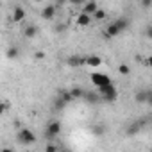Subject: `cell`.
Wrapping results in <instances>:
<instances>
[{"mask_svg":"<svg viewBox=\"0 0 152 152\" xmlns=\"http://www.w3.org/2000/svg\"><path fill=\"white\" fill-rule=\"evenodd\" d=\"M127 27H129V20H127V18H118V20H115L113 23H109V25L106 27L104 36H106V38H115V36L122 34Z\"/></svg>","mask_w":152,"mask_h":152,"instance_id":"6da1fadb","label":"cell"},{"mask_svg":"<svg viewBox=\"0 0 152 152\" xmlns=\"http://www.w3.org/2000/svg\"><path fill=\"white\" fill-rule=\"evenodd\" d=\"M99 91H100V99H104L106 102H115V100L118 99L116 88H115L113 84H109V86H104V88H99Z\"/></svg>","mask_w":152,"mask_h":152,"instance_id":"7a4b0ae2","label":"cell"},{"mask_svg":"<svg viewBox=\"0 0 152 152\" xmlns=\"http://www.w3.org/2000/svg\"><path fill=\"white\" fill-rule=\"evenodd\" d=\"M147 124H148V118H145V116H143V118H140V120H134V122L127 127V131H125V132H127L129 136H134V134H138L140 131H143V129L147 127Z\"/></svg>","mask_w":152,"mask_h":152,"instance_id":"3957f363","label":"cell"},{"mask_svg":"<svg viewBox=\"0 0 152 152\" xmlns=\"http://www.w3.org/2000/svg\"><path fill=\"white\" fill-rule=\"evenodd\" d=\"M18 140H20V143H23V145H32V143H36V134H34L31 129L23 127V129H20V132H18Z\"/></svg>","mask_w":152,"mask_h":152,"instance_id":"277c9868","label":"cell"},{"mask_svg":"<svg viewBox=\"0 0 152 152\" xmlns=\"http://www.w3.org/2000/svg\"><path fill=\"white\" fill-rule=\"evenodd\" d=\"M91 83H93L97 88H104V86H109V84H113V81L107 77V75H104V73H99V72L91 73Z\"/></svg>","mask_w":152,"mask_h":152,"instance_id":"5b68a950","label":"cell"},{"mask_svg":"<svg viewBox=\"0 0 152 152\" xmlns=\"http://www.w3.org/2000/svg\"><path fill=\"white\" fill-rule=\"evenodd\" d=\"M59 132H61V122H57V120H52V122L47 125V131H45L47 138H48V140H54V138H56Z\"/></svg>","mask_w":152,"mask_h":152,"instance_id":"8992f818","label":"cell"},{"mask_svg":"<svg viewBox=\"0 0 152 152\" xmlns=\"http://www.w3.org/2000/svg\"><path fill=\"white\" fill-rule=\"evenodd\" d=\"M66 64L72 68H81L86 64V56H70L66 57Z\"/></svg>","mask_w":152,"mask_h":152,"instance_id":"52a82bcc","label":"cell"},{"mask_svg":"<svg viewBox=\"0 0 152 152\" xmlns=\"http://www.w3.org/2000/svg\"><path fill=\"white\" fill-rule=\"evenodd\" d=\"M134 100L138 104H147V102H152V91L150 90H140L136 95H134Z\"/></svg>","mask_w":152,"mask_h":152,"instance_id":"ba28073f","label":"cell"},{"mask_svg":"<svg viewBox=\"0 0 152 152\" xmlns=\"http://www.w3.org/2000/svg\"><path fill=\"white\" fill-rule=\"evenodd\" d=\"M99 9V4L95 2V0H90V2H84L83 4V15H86V16H93V13Z\"/></svg>","mask_w":152,"mask_h":152,"instance_id":"9c48e42d","label":"cell"},{"mask_svg":"<svg viewBox=\"0 0 152 152\" xmlns=\"http://www.w3.org/2000/svg\"><path fill=\"white\" fill-rule=\"evenodd\" d=\"M56 11H57V6H56V4H48V6L43 7L41 18H43V20H52V18L56 16Z\"/></svg>","mask_w":152,"mask_h":152,"instance_id":"30bf717a","label":"cell"},{"mask_svg":"<svg viewBox=\"0 0 152 152\" xmlns=\"http://www.w3.org/2000/svg\"><path fill=\"white\" fill-rule=\"evenodd\" d=\"M23 20H25V9H23L22 6H16L15 11H13V22L20 23V22H23Z\"/></svg>","mask_w":152,"mask_h":152,"instance_id":"8fae6325","label":"cell"},{"mask_svg":"<svg viewBox=\"0 0 152 152\" xmlns=\"http://www.w3.org/2000/svg\"><path fill=\"white\" fill-rule=\"evenodd\" d=\"M22 34H23V38L32 39V38H36V36H38V27H36V25H27V27L22 31Z\"/></svg>","mask_w":152,"mask_h":152,"instance_id":"7c38bea8","label":"cell"},{"mask_svg":"<svg viewBox=\"0 0 152 152\" xmlns=\"http://www.w3.org/2000/svg\"><path fill=\"white\" fill-rule=\"evenodd\" d=\"M84 93H86V91H84L81 86H75V88L70 90V95H72L73 100H83V99H84Z\"/></svg>","mask_w":152,"mask_h":152,"instance_id":"4fadbf2b","label":"cell"},{"mask_svg":"<svg viewBox=\"0 0 152 152\" xmlns=\"http://www.w3.org/2000/svg\"><path fill=\"white\" fill-rule=\"evenodd\" d=\"M100 63H102V59H100L99 56H86V64H88V66L97 68V66H100Z\"/></svg>","mask_w":152,"mask_h":152,"instance_id":"5bb4252c","label":"cell"},{"mask_svg":"<svg viewBox=\"0 0 152 152\" xmlns=\"http://www.w3.org/2000/svg\"><path fill=\"white\" fill-rule=\"evenodd\" d=\"M90 23H91V16H86V15H83V13L77 16V25H79V27H88Z\"/></svg>","mask_w":152,"mask_h":152,"instance_id":"9a60e30c","label":"cell"},{"mask_svg":"<svg viewBox=\"0 0 152 152\" xmlns=\"http://www.w3.org/2000/svg\"><path fill=\"white\" fill-rule=\"evenodd\" d=\"M83 100H86V102L93 104V102H99V100H100V95H97V93H93V91H86Z\"/></svg>","mask_w":152,"mask_h":152,"instance_id":"2e32d148","label":"cell"},{"mask_svg":"<svg viewBox=\"0 0 152 152\" xmlns=\"http://www.w3.org/2000/svg\"><path fill=\"white\" fill-rule=\"evenodd\" d=\"M59 99H61L64 104H70V102H73V99H72V95H70V90H63V91L59 93Z\"/></svg>","mask_w":152,"mask_h":152,"instance_id":"e0dca14e","label":"cell"},{"mask_svg":"<svg viewBox=\"0 0 152 152\" xmlns=\"http://www.w3.org/2000/svg\"><path fill=\"white\" fill-rule=\"evenodd\" d=\"M6 56H7L9 59H16V57L20 56V50H18L16 47H9V48H7V52H6Z\"/></svg>","mask_w":152,"mask_h":152,"instance_id":"ac0fdd59","label":"cell"},{"mask_svg":"<svg viewBox=\"0 0 152 152\" xmlns=\"http://www.w3.org/2000/svg\"><path fill=\"white\" fill-rule=\"evenodd\" d=\"M118 73H120V75H129V73H131L129 64H124V63H122V64L118 66Z\"/></svg>","mask_w":152,"mask_h":152,"instance_id":"d6986e66","label":"cell"},{"mask_svg":"<svg viewBox=\"0 0 152 152\" xmlns=\"http://www.w3.org/2000/svg\"><path fill=\"white\" fill-rule=\"evenodd\" d=\"M93 18H95V20H104V18H106V11L99 7V9L93 13Z\"/></svg>","mask_w":152,"mask_h":152,"instance_id":"ffe728a7","label":"cell"},{"mask_svg":"<svg viewBox=\"0 0 152 152\" xmlns=\"http://www.w3.org/2000/svg\"><path fill=\"white\" fill-rule=\"evenodd\" d=\"M63 107H66V104H64V102H63V100H61V99L57 97V99L54 100V109H57V111H61Z\"/></svg>","mask_w":152,"mask_h":152,"instance_id":"44dd1931","label":"cell"},{"mask_svg":"<svg viewBox=\"0 0 152 152\" xmlns=\"http://www.w3.org/2000/svg\"><path fill=\"white\" fill-rule=\"evenodd\" d=\"M7 109H9V102H0V116H2Z\"/></svg>","mask_w":152,"mask_h":152,"instance_id":"7402d4cb","label":"cell"},{"mask_svg":"<svg viewBox=\"0 0 152 152\" xmlns=\"http://www.w3.org/2000/svg\"><path fill=\"white\" fill-rule=\"evenodd\" d=\"M45 152H57V147H56L54 143H48V145L45 147Z\"/></svg>","mask_w":152,"mask_h":152,"instance_id":"603a6c76","label":"cell"},{"mask_svg":"<svg viewBox=\"0 0 152 152\" xmlns=\"http://www.w3.org/2000/svg\"><path fill=\"white\" fill-rule=\"evenodd\" d=\"M104 132V129H102V125H95L93 127V134H97V136H100Z\"/></svg>","mask_w":152,"mask_h":152,"instance_id":"cb8c5ba5","label":"cell"},{"mask_svg":"<svg viewBox=\"0 0 152 152\" xmlns=\"http://www.w3.org/2000/svg\"><path fill=\"white\" fill-rule=\"evenodd\" d=\"M34 57H36V59H45V52H41V50H39V52H36V54H34Z\"/></svg>","mask_w":152,"mask_h":152,"instance_id":"d4e9b609","label":"cell"},{"mask_svg":"<svg viewBox=\"0 0 152 152\" xmlns=\"http://www.w3.org/2000/svg\"><path fill=\"white\" fill-rule=\"evenodd\" d=\"M0 152H15V150H13V148H9V147H6V148H2Z\"/></svg>","mask_w":152,"mask_h":152,"instance_id":"484cf974","label":"cell"},{"mask_svg":"<svg viewBox=\"0 0 152 152\" xmlns=\"http://www.w3.org/2000/svg\"><path fill=\"white\" fill-rule=\"evenodd\" d=\"M57 152H70V150H57Z\"/></svg>","mask_w":152,"mask_h":152,"instance_id":"4316f807","label":"cell"},{"mask_svg":"<svg viewBox=\"0 0 152 152\" xmlns=\"http://www.w3.org/2000/svg\"><path fill=\"white\" fill-rule=\"evenodd\" d=\"M0 9H2V4H0Z\"/></svg>","mask_w":152,"mask_h":152,"instance_id":"83f0119b","label":"cell"}]
</instances>
